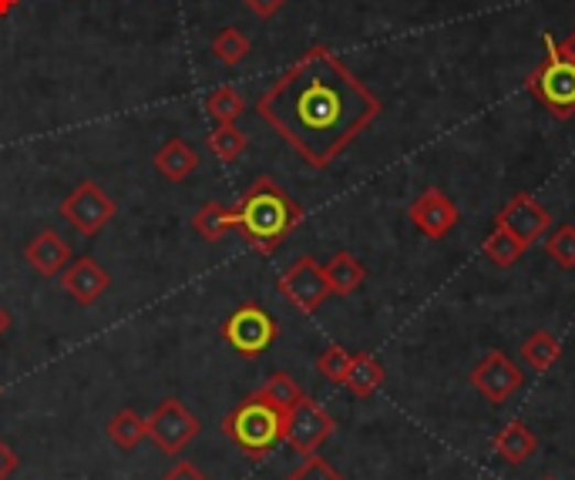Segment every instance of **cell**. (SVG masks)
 <instances>
[{
    "label": "cell",
    "instance_id": "obj_32",
    "mask_svg": "<svg viewBox=\"0 0 575 480\" xmlns=\"http://www.w3.org/2000/svg\"><path fill=\"white\" fill-rule=\"evenodd\" d=\"M14 470H18V454L0 440V480H8Z\"/></svg>",
    "mask_w": 575,
    "mask_h": 480
},
{
    "label": "cell",
    "instance_id": "obj_36",
    "mask_svg": "<svg viewBox=\"0 0 575 480\" xmlns=\"http://www.w3.org/2000/svg\"><path fill=\"white\" fill-rule=\"evenodd\" d=\"M545 480H555V477H545Z\"/></svg>",
    "mask_w": 575,
    "mask_h": 480
},
{
    "label": "cell",
    "instance_id": "obj_18",
    "mask_svg": "<svg viewBox=\"0 0 575 480\" xmlns=\"http://www.w3.org/2000/svg\"><path fill=\"white\" fill-rule=\"evenodd\" d=\"M383 383V367L373 353H354L350 360V370H347V380L344 386L357 396V400H367L380 390Z\"/></svg>",
    "mask_w": 575,
    "mask_h": 480
},
{
    "label": "cell",
    "instance_id": "obj_25",
    "mask_svg": "<svg viewBox=\"0 0 575 480\" xmlns=\"http://www.w3.org/2000/svg\"><path fill=\"white\" fill-rule=\"evenodd\" d=\"M249 51H252V44H249V37H246L239 28H223V31L213 37V54H216V61H223L226 67L242 64V61L249 57Z\"/></svg>",
    "mask_w": 575,
    "mask_h": 480
},
{
    "label": "cell",
    "instance_id": "obj_12",
    "mask_svg": "<svg viewBox=\"0 0 575 480\" xmlns=\"http://www.w3.org/2000/svg\"><path fill=\"white\" fill-rule=\"evenodd\" d=\"M498 226H505L511 236H519L525 246H532L535 239H542L545 232H549V226H552V216H549V209L545 205L535 198V195H529V192H519L516 198H511L505 209L498 212V219H495Z\"/></svg>",
    "mask_w": 575,
    "mask_h": 480
},
{
    "label": "cell",
    "instance_id": "obj_15",
    "mask_svg": "<svg viewBox=\"0 0 575 480\" xmlns=\"http://www.w3.org/2000/svg\"><path fill=\"white\" fill-rule=\"evenodd\" d=\"M491 450H495L505 463L516 467V463H525V460H532V457L539 454V437H535V430H532L529 424L511 421V424H505V427L495 434Z\"/></svg>",
    "mask_w": 575,
    "mask_h": 480
},
{
    "label": "cell",
    "instance_id": "obj_6",
    "mask_svg": "<svg viewBox=\"0 0 575 480\" xmlns=\"http://www.w3.org/2000/svg\"><path fill=\"white\" fill-rule=\"evenodd\" d=\"M280 336V326L276 319L260 306V303H242L226 323H223V339L229 347L246 357V360H256L263 357Z\"/></svg>",
    "mask_w": 575,
    "mask_h": 480
},
{
    "label": "cell",
    "instance_id": "obj_33",
    "mask_svg": "<svg viewBox=\"0 0 575 480\" xmlns=\"http://www.w3.org/2000/svg\"><path fill=\"white\" fill-rule=\"evenodd\" d=\"M18 4H21V0H0V18H8Z\"/></svg>",
    "mask_w": 575,
    "mask_h": 480
},
{
    "label": "cell",
    "instance_id": "obj_22",
    "mask_svg": "<svg viewBox=\"0 0 575 480\" xmlns=\"http://www.w3.org/2000/svg\"><path fill=\"white\" fill-rule=\"evenodd\" d=\"M108 437L121 447V450H135L145 437H149V430H145V417H139L132 406H124V410H118V414L108 421Z\"/></svg>",
    "mask_w": 575,
    "mask_h": 480
},
{
    "label": "cell",
    "instance_id": "obj_16",
    "mask_svg": "<svg viewBox=\"0 0 575 480\" xmlns=\"http://www.w3.org/2000/svg\"><path fill=\"white\" fill-rule=\"evenodd\" d=\"M199 168V152L192 149L185 139H169L159 152H155V172L165 182H185L192 172Z\"/></svg>",
    "mask_w": 575,
    "mask_h": 480
},
{
    "label": "cell",
    "instance_id": "obj_3",
    "mask_svg": "<svg viewBox=\"0 0 575 480\" xmlns=\"http://www.w3.org/2000/svg\"><path fill=\"white\" fill-rule=\"evenodd\" d=\"M223 434L252 460H263L273 447L286 440V414L252 393L223 421Z\"/></svg>",
    "mask_w": 575,
    "mask_h": 480
},
{
    "label": "cell",
    "instance_id": "obj_5",
    "mask_svg": "<svg viewBox=\"0 0 575 480\" xmlns=\"http://www.w3.org/2000/svg\"><path fill=\"white\" fill-rule=\"evenodd\" d=\"M57 212H61V219L68 222L78 236H88L91 239V236H98L118 216V205H115V198L98 182L85 178V182H78L68 195L61 198Z\"/></svg>",
    "mask_w": 575,
    "mask_h": 480
},
{
    "label": "cell",
    "instance_id": "obj_13",
    "mask_svg": "<svg viewBox=\"0 0 575 480\" xmlns=\"http://www.w3.org/2000/svg\"><path fill=\"white\" fill-rule=\"evenodd\" d=\"M61 290L82 306H95L111 290V276L98 259L82 255V259H72L68 269L61 272Z\"/></svg>",
    "mask_w": 575,
    "mask_h": 480
},
{
    "label": "cell",
    "instance_id": "obj_11",
    "mask_svg": "<svg viewBox=\"0 0 575 480\" xmlns=\"http://www.w3.org/2000/svg\"><path fill=\"white\" fill-rule=\"evenodd\" d=\"M525 383V373L511 363L501 350H491L475 370H471V386L488 400V403H505L511 393Z\"/></svg>",
    "mask_w": 575,
    "mask_h": 480
},
{
    "label": "cell",
    "instance_id": "obj_17",
    "mask_svg": "<svg viewBox=\"0 0 575 480\" xmlns=\"http://www.w3.org/2000/svg\"><path fill=\"white\" fill-rule=\"evenodd\" d=\"M324 276L334 296H350L367 283V269L354 252H334V259L324 265Z\"/></svg>",
    "mask_w": 575,
    "mask_h": 480
},
{
    "label": "cell",
    "instance_id": "obj_20",
    "mask_svg": "<svg viewBox=\"0 0 575 480\" xmlns=\"http://www.w3.org/2000/svg\"><path fill=\"white\" fill-rule=\"evenodd\" d=\"M192 226L196 232L209 242H223L232 229H236V209H226L219 201H206L203 209L192 216Z\"/></svg>",
    "mask_w": 575,
    "mask_h": 480
},
{
    "label": "cell",
    "instance_id": "obj_7",
    "mask_svg": "<svg viewBox=\"0 0 575 480\" xmlns=\"http://www.w3.org/2000/svg\"><path fill=\"white\" fill-rule=\"evenodd\" d=\"M145 430H149V440L162 450V454H169V457H175V454H182L192 440H196L199 434H203V421L192 414V410L182 403V400H175V396H165L152 414L145 417Z\"/></svg>",
    "mask_w": 575,
    "mask_h": 480
},
{
    "label": "cell",
    "instance_id": "obj_19",
    "mask_svg": "<svg viewBox=\"0 0 575 480\" xmlns=\"http://www.w3.org/2000/svg\"><path fill=\"white\" fill-rule=\"evenodd\" d=\"M522 360L535 370V373H545L552 370L558 360H562V342L558 336H552L549 329H535L525 342H522Z\"/></svg>",
    "mask_w": 575,
    "mask_h": 480
},
{
    "label": "cell",
    "instance_id": "obj_34",
    "mask_svg": "<svg viewBox=\"0 0 575 480\" xmlns=\"http://www.w3.org/2000/svg\"><path fill=\"white\" fill-rule=\"evenodd\" d=\"M8 329H11V316H8L4 309H0V336H4Z\"/></svg>",
    "mask_w": 575,
    "mask_h": 480
},
{
    "label": "cell",
    "instance_id": "obj_1",
    "mask_svg": "<svg viewBox=\"0 0 575 480\" xmlns=\"http://www.w3.org/2000/svg\"><path fill=\"white\" fill-rule=\"evenodd\" d=\"M380 111V98L324 44L300 54L256 101V114L319 172L330 168Z\"/></svg>",
    "mask_w": 575,
    "mask_h": 480
},
{
    "label": "cell",
    "instance_id": "obj_35",
    "mask_svg": "<svg viewBox=\"0 0 575 480\" xmlns=\"http://www.w3.org/2000/svg\"><path fill=\"white\" fill-rule=\"evenodd\" d=\"M565 44H568V51H572V54H575V31H572V37H568V41H565Z\"/></svg>",
    "mask_w": 575,
    "mask_h": 480
},
{
    "label": "cell",
    "instance_id": "obj_10",
    "mask_svg": "<svg viewBox=\"0 0 575 480\" xmlns=\"http://www.w3.org/2000/svg\"><path fill=\"white\" fill-rule=\"evenodd\" d=\"M411 222L417 226L421 236L444 239L447 232H455V226L462 222V212L444 188H424L411 205Z\"/></svg>",
    "mask_w": 575,
    "mask_h": 480
},
{
    "label": "cell",
    "instance_id": "obj_30",
    "mask_svg": "<svg viewBox=\"0 0 575 480\" xmlns=\"http://www.w3.org/2000/svg\"><path fill=\"white\" fill-rule=\"evenodd\" d=\"M162 480H209V477H206L196 463H192V460H178Z\"/></svg>",
    "mask_w": 575,
    "mask_h": 480
},
{
    "label": "cell",
    "instance_id": "obj_23",
    "mask_svg": "<svg viewBox=\"0 0 575 480\" xmlns=\"http://www.w3.org/2000/svg\"><path fill=\"white\" fill-rule=\"evenodd\" d=\"M256 396H263L267 403H273L276 410H283V414H290V410H293L306 393H303V386H300L290 373L280 370V373H273V377L260 386V393H256Z\"/></svg>",
    "mask_w": 575,
    "mask_h": 480
},
{
    "label": "cell",
    "instance_id": "obj_26",
    "mask_svg": "<svg viewBox=\"0 0 575 480\" xmlns=\"http://www.w3.org/2000/svg\"><path fill=\"white\" fill-rule=\"evenodd\" d=\"M246 145H249V139L236 124H216L213 134H209V152L219 162H236L246 152Z\"/></svg>",
    "mask_w": 575,
    "mask_h": 480
},
{
    "label": "cell",
    "instance_id": "obj_21",
    "mask_svg": "<svg viewBox=\"0 0 575 480\" xmlns=\"http://www.w3.org/2000/svg\"><path fill=\"white\" fill-rule=\"evenodd\" d=\"M529 246L519 239V236H511L505 226H498L495 222V229L488 232V239H485V259L491 262V265H498V269H508V265H516L519 259H522V252H525Z\"/></svg>",
    "mask_w": 575,
    "mask_h": 480
},
{
    "label": "cell",
    "instance_id": "obj_29",
    "mask_svg": "<svg viewBox=\"0 0 575 480\" xmlns=\"http://www.w3.org/2000/svg\"><path fill=\"white\" fill-rule=\"evenodd\" d=\"M286 480H344V473H337L324 457H316V454H310L306 457V463L296 470V473H290Z\"/></svg>",
    "mask_w": 575,
    "mask_h": 480
},
{
    "label": "cell",
    "instance_id": "obj_2",
    "mask_svg": "<svg viewBox=\"0 0 575 480\" xmlns=\"http://www.w3.org/2000/svg\"><path fill=\"white\" fill-rule=\"evenodd\" d=\"M300 222L303 205L290 198V192L280 188V182H273L270 175L256 178L236 205V229L260 255H273Z\"/></svg>",
    "mask_w": 575,
    "mask_h": 480
},
{
    "label": "cell",
    "instance_id": "obj_28",
    "mask_svg": "<svg viewBox=\"0 0 575 480\" xmlns=\"http://www.w3.org/2000/svg\"><path fill=\"white\" fill-rule=\"evenodd\" d=\"M350 360H354V353L350 350H344V347H327L324 353L316 357V373L324 377V380H330V383H344L347 380V370H350Z\"/></svg>",
    "mask_w": 575,
    "mask_h": 480
},
{
    "label": "cell",
    "instance_id": "obj_14",
    "mask_svg": "<svg viewBox=\"0 0 575 480\" xmlns=\"http://www.w3.org/2000/svg\"><path fill=\"white\" fill-rule=\"evenodd\" d=\"M24 259L34 265V272L37 276H61L64 269H68V262H72V246L64 242V236L61 232H54V229H41L28 246H24Z\"/></svg>",
    "mask_w": 575,
    "mask_h": 480
},
{
    "label": "cell",
    "instance_id": "obj_9",
    "mask_svg": "<svg viewBox=\"0 0 575 480\" xmlns=\"http://www.w3.org/2000/svg\"><path fill=\"white\" fill-rule=\"evenodd\" d=\"M337 430L334 417L327 414L324 406L316 400L303 396L290 414H286V444L300 454V457H310L319 450V444H327L330 434Z\"/></svg>",
    "mask_w": 575,
    "mask_h": 480
},
{
    "label": "cell",
    "instance_id": "obj_8",
    "mask_svg": "<svg viewBox=\"0 0 575 480\" xmlns=\"http://www.w3.org/2000/svg\"><path fill=\"white\" fill-rule=\"evenodd\" d=\"M276 290L286 296L290 306H296L300 313H316L324 306V299H330V286H327V276H324V265H319L313 255H300L276 283Z\"/></svg>",
    "mask_w": 575,
    "mask_h": 480
},
{
    "label": "cell",
    "instance_id": "obj_4",
    "mask_svg": "<svg viewBox=\"0 0 575 480\" xmlns=\"http://www.w3.org/2000/svg\"><path fill=\"white\" fill-rule=\"evenodd\" d=\"M525 88L555 121H568L575 114V54L565 41H552V34H545V57L529 75Z\"/></svg>",
    "mask_w": 575,
    "mask_h": 480
},
{
    "label": "cell",
    "instance_id": "obj_31",
    "mask_svg": "<svg viewBox=\"0 0 575 480\" xmlns=\"http://www.w3.org/2000/svg\"><path fill=\"white\" fill-rule=\"evenodd\" d=\"M283 4H286V0H246V8H249L256 18H263V21L276 18V14L283 11Z\"/></svg>",
    "mask_w": 575,
    "mask_h": 480
},
{
    "label": "cell",
    "instance_id": "obj_27",
    "mask_svg": "<svg viewBox=\"0 0 575 480\" xmlns=\"http://www.w3.org/2000/svg\"><path fill=\"white\" fill-rule=\"evenodd\" d=\"M545 255L562 269H575V226H558L545 239Z\"/></svg>",
    "mask_w": 575,
    "mask_h": 480
},
{
    "label": "cell",
    "instance_id": "obj_24",
    "mask_svg": "<svg viewBox=\"0 0 575 480\" xmlns=\"http://www.w3.org/2000/svg\"><path fill=\"white\" fill-rule=\"evenodd\" d=\"M246 111V101H242V95L232 88V85H223V88H216L209 98H206V114L216 121V124H236V118Z\"/></svg>",
    "mask_w": 575,
    "mask_h": 480
}]
</instances>
